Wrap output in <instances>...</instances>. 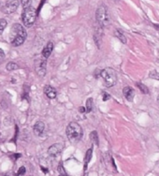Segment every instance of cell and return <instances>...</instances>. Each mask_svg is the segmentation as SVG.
<instances>
[{
  "mask_svg": "<svg viewBox=\"0 0 159 176\" xmlns=\"http://www.w3.org/2000/svg\"><path fill=\"white\" fill-rule=\"evenodd\" d=\"M67 136L71 142H78L83 135L81 126L76 122H71L67 126Z\"/></svg>",
  "mask_w": 159,
  "mask_h": 176,
  "instance_id": "6da1fadb",
  "label": "cell"
},
{
  "mask_svg": "<svg viewBox=\"0 0 159 176\" xmlns=\"http://www.w3.org/2000/svg\"><path fill=\"white\" fill-rule=\"evenodd\" d=\"M36 19H37V10L35 9V8H33L32 6H29L23 8V14H22V20H23L24 26L26 27L32 26Z\"/></svg>",
  "mask_w": 159,
  "mask_h": 176,
  "instance_id": "7a4b0ae2",
  "label": "cell"
},
{
  "mask_svg": "<svg viewBox=\"0 0 159 176\" xmlns=\"http://www.w3.org/2000/svg\"><path fill=\"white\" fill-rule=\"evenodd\" d=\"M100 75L105 83L107 87H112L116 84L117 82V74L116 71L111 67H106L101 72Z\"/></svg>",
  "mask_w": 159,
  "mask_h": 176,
  "instance_id": "3957f363",
  "label": "cell"
},
{
  "mask_svg": "<svg viewBox=\"0 0 159 176\" xmlns=\"http://www.w3.org/2000/svg\"><path fill=\"white\" fill-rule=\"evenodd\" d=\"M95 18H96V22L100 27H104V26L108 25V24L110 22V16H109L108 8L105 5H101L97 8L96 13H95Z\"/></svg>",
  "mask_w": 159,
  "mask_h": 176,
  "instance_id": "277c9868",
  "label": "cell"
},
{
  "mask_svg": "<svg viewBox=\"0 0 159 176\" xmlns=\"http://www.w3.org/2000/svg\"><path fill=\"white\" fill-rule=\"evenodd\" d=\"M16 37H23L26 39L27 37V33L25 31V29L23 28V25L19 24H15L12 25L11 27V33H10V39H14Z\"/></svg>",
  "mask_w": 159,
  "mask_h": 176,
  "instance_id": "5b68a950",
  "label": "cell"
},
{
  "mask_svg": "<svg viewBox=\"0 0 159 176\" xmlns=\"http://www.w3.org/2000/svg\"><path fill=\"white\" fill-rule=\"evenodd\" d=\"M35 68L36 72L40 76L43 77L46 74V68H47V59L46 58H38L35 62Z\"/></svg>",
  "mask_w": 159,
  "mask_h": 176,
  "instance_id": "8992f818",
  "label": "cell"
},
{
  "mask_svg": "<svg viewBox=\"0 0 159 176\" xmlns=\"http://www.w3.org/2000/svg\"><path fill=\"white\" fill-rule=\"evenodd\" d=\"M19 7V1L18 0H7L4 7H3V12L6 14H10L16 11V9Z\"/></svg>",
  "mask_w": 159,
  "mask_h": 176,
  "instance_id": "52a82bcc",
  "label": "cell"
},
{
  "mask_svg": "<svg viewBox=\"0 0 159 176\" xmlns=\"http://www.w3.org/2000/svg\"><path fill=\"white\" fill-rule=\"evenodd\" d=\"M63 148H64V146H63L62 143H55V144H54V145H52V146L49 147L48 153H49V155L51 157H58L61 154Z\"/></svg>",
  "mask_w": 159,
  "mask_h": 176,
  "instance_id": "ba28073f",
  "label": "cell"
},
{
  "mask_svg": "<svg viewBox=\"0 0 159 176\" xmlns=\"http://www.w3.org/2000/svg\"><path fill=\"white\" fill-rule=\"evenodd\" d=\"M44 129H45V125L41 121L37 122L35 124L34 127H33V131H34V134L36 136H41L42 133L44 132Z\"/></svg>",
  "mask_w": 159,
  "mask_h": 176,
  "instance_id": "9c48e42d",
  "label": "cell"
},
{
  "mask_svg": "<svg viewBox=\"0 0 159 176\" xmlns=\"http://www.w3.org/2000/svg\"><path fill=\"white\" fill-rule=\"evenodd\" d=\"M44 93H45V95H46L49 99H55L56 96H57L56 89L54 88V87L51 86V85H46V86L44 87Z\"/></svg>",
  "mask_w": 159,
  "mask_h": 176,
  "instance_id": "30bf717a",
  "label": "cell"
},
{
  "mask_svg": "<svg viewBox=\"0 0 159 176\" xmlns=\"http://www.w3.org/2000/svg\"><path fill=\"white\" fill-rule=\"evenodd\" d=\"M123 94L125 96V98L128 100V101H132L134 97H135V91L133 88L126 86L123 89Z\"/></svg>",
  "mask_w": 159,
  "mask_h": 176,
  "instance_id": "8fae6325",
  "label": "cell"
},
{
  "mask_svg": "<svg viewBox=\"0 0 159 176\" xmlns=\"http://www.w3.org/2000/svg\"><path fill=\"white\" fill-rule=\"evenodd\" d=\"M53 50H54V43H53V42H49V43L44 47V49H43V51H42V56L46 59L49 58L50 56L52 55Z\"/></svg>",
  "mask_w": 159,
  "mask_h": 176,
  "instance_id": "7c38bea8",
  "label": "cell"
},
{
  "mask_svg": "<svg viewBox=\"0 0 159 176\" xmlns=\"http://www.w3.org/2000/svg\"><path fill=\"white\" fill-rule=\"evenodd\" d=\"M114 35H115V37L118 38V40H120L123 43H126V37L125 36V34L123 33L122 30H120V29L115 30Z\"/></svg>",
  "mask_w": 159,
  "mask_h": 176,
  "instance_id": "4fadbf2b",
  "label": "cell"
},
{
  "mask_svg": "<svg viewBox=\"0 0 159 176\" xmlns=\"http://www.w3.org/2000/svg\"><path fill=\"white\" fill-rule=\"evenodd\" d=\"M92 154H93V149L91 148V149H89V150L87 151V153H86V155H85V158H84V163H85L84 167H85V170H86V168H87V166H88V163L90 162V160H91V158H92Z\"/></svg>",
  "mask_w": 159,
  "mask_h": 176,
  "instance_id": "5bb4252c",
  "label": "cell"
},
{
  "mask_svg": "<svg viewBox=\"0 0 159 176\" xmlns=\"http://www.w3.org/2000/svg\"><path fill=\"white\" fill-rule=\"evenodd\" d=\"M137 86L139 87V89L141 90V92H142L143 94H145V95L149 94V89H148V87H147L145 84H143V83H137Z\"/></svg>",
  "mask_w": 159,
  "mask_h": 176,
  "instance_id": "9a60e30c",
  "label": "cell"
},
{
  "mask_svg": "<svg viewBox=\"0 0 159 176\" xmlns=\"http://www.w3.org/2000/svg\"><path fill=\"white\" fill-rule=\"evenodd\" d=\"M6 68H7L8 70H9V71H12V70L18 69V68H19V66H18L16 63H14V62H9V63L7 65Z\"/></svg>",
  "mask_w": 159,
  "mask_h": 176,
  "instance_id": "2e32d148",
  "label": "cell"
},
{
  "mask_svg": "<svg viewBox=\"0 0 159 176\" xmlns=\"http://www.w3.org/2000/svg\"><path fill=\"white\" fill-rule=\"evenodd\" d=\"M92 110H93V99H88L86 101V113L89 114V113H91Z\"/></svg>",
  "mask_w": 159,
  "mask_h": 176,
  "instance_id": "e0dca14e",
  "label": "cell"
},
{
  "mask_svg": "<svg viewBox=\"0 0 159 176\" xmlns=\"http://www.w3.org/2000/svg\"><path fill=\"white\" fill-rule=\"evenodd\" d=\"M90 138L91 140L93 141V142L96 145H98V137H97V133L96 131H93L91 134H90Z\"/></svg>",
  "mask_w": 159,
  "mask_h": 176,
  "instance_id": "ac0fdd59",
  "label": "cell"
},
{
  "mask_svg": "<svg viewBox=\"0 0 159 176\" xmlns=\"http://www.w3.org/2000/svg\"><path fill=\"white\" fill-rule=\"evenodd\" d=\"M149 77L152 78V79H155V80H158L159 81V73L156 70V69H153L150 71V74H149Z\"/></svg>",
  "mask_w": 159,
  "mask_h": 176,
  "instance_id": "d6986e66",
  "label": "cell"
},
{
  "mask_svg": "<svg viewBox=\"0 0 159 176\" xmlns=\"http://www.w3.org/2000/svg\"><path fill=\"white\" fill-rule=\"evenodd\" d=\"M58 173H59V174L60 175H63V176H67V173H66V171L64 170V167H63V164L62 163H59V165H58Z\"/></svg>",
  "mask_w": 159,
  "mask_h": 176,
  "instance_id": "ffe728a7",
  "label": "cell"
},
{
  "mask_svg": "<svg viewBox=\"0 0 159 176\" xmlns=\"http://www.w3.org/2000/svg\"><path fill=\"white\" fill-rule=\"evenodd\" d=\"M7 26V21L4 19H0V33L6 28Z\"/></svg>",
  "mask_w": 159,
  "mask_h": 176,
  "instance_id": "44dd1931",
  "label": "cell"
},
{
  "mask_svg": "<svg viewBox=\"0 0 159 176\" xmlns=\"http://www.w3.org/2000/svg\"><path fill=\"white\" fill-rule=\"evenodd\" d=\"M22 5L23 8H27L29 6H31V0H22Z\"/></svg>",
  "mask_w": 159,
  "mask_h": 176,
  "instance_id": "7402d4cb",
  "label": "cell"
},
{
  "mask_svg": "<svg viewBox=\"0 0 159 176\" xmlns=\"http://www.w3.org/2000/svg\"><path fill=\"white\" fill-rule=\"evenodd\" d=\"M25 173V168L24 167H21L17 173V175H23Z\"/></svg>",
  "mask_w": 159,
  "mask_h": 176,
  "instance_id": "603a6c76",
  "label": "cell"
},
{
  "mask_svg": "<svg viewBox=\"0 0 159 176\" xmlns=\"http://www.w3.org/2000/svg\"><path fill=\"white\" fill-rule=\"evenodd\" d=\"M102 96H103V101H107V100L110 99V96L108 93H105V92H103Z\"/></svg>",
  "mask_w": 159,
  "mask_h": 176,
  "instance_id": "cb8c5ba5",
  "label": "cell"
},
{
  "mask_svg": "<svg viewBox=\"0 0 159 176\" xmlns=\"http://www.w3.org/2000/svg\"><path fill=\"white\" fill-rule=\"evenodd\" d=\"M80 113H84V112H85V109H84L83 107H80Z\"/></svg>",
  "mask_w": 159,
  "mask_h": 176,
  "instance_id": "d4e9b609",
  "label": "cell"
},
{
  "mask_svg": "<svg viewBox=\"0 0 159 176\" xmlns=\"http://www.w3.org/2000/svg\"><path fill=\"white\" fill-rule=\"evenodd\" d=\"M156 100H157V103L159 104V95H158V97H157V99H156Z\"/></svg>",
  "mask_w": 159,
  "mask_h": 176,
  "instance_id": "484cf974",
  "label": "cell"
},
{
  "mask_svg": "<svg viewBox=\"0 0 159 176\" xmlns=\"http://www.w3.org/2000/svg\"><path fill=\"white\" fill-rule=\"evenodd\" d=\"M115 1H120V0H115Z\"/></svg>",
  "mask_w": 159,
  "mask_h": 176,
  "instance_id": "4316f807",
  "label": "cell"
}]
</instances>
